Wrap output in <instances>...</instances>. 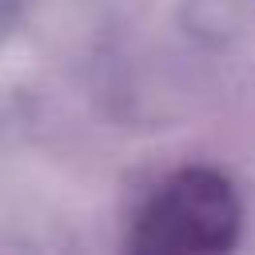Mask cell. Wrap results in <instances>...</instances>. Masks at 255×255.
<instances>
[{
  "mask_svg": "<svg viewBox=\"0 0 255 255\" xmlns=\"http://www.w3.org/2000/svg\"><path fill=\"white\" fill-rule=\"evenodd\" d=\"M239 199L219 171L187 167L143 203L131 247L143 255H211L239 239Z\"/></svg>",
  "mask_w": 255,
  "mask_h": 255,
  "instance_id": "obj_1",
  "label": "cell"
}]
</instances>
